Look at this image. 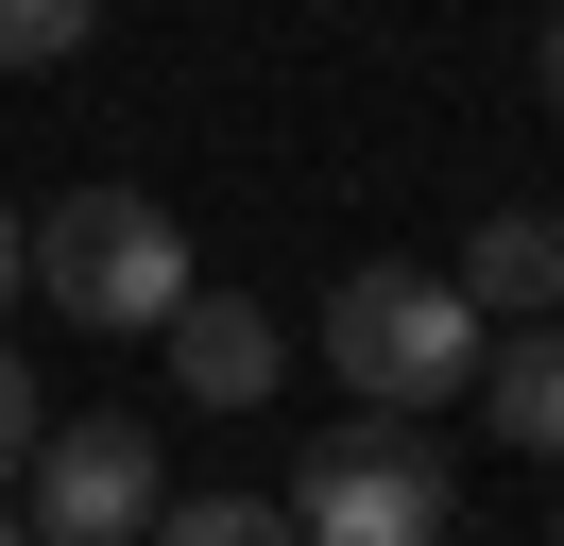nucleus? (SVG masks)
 Wrapping results in <instances>:
<instances>
[{"instance_id":"f257e3e1","label":"nucleus","mask_w":564,"mask_h":546,"mask_svg":"<svg viewBox=\"0 0 564 546\" xmlns=\"http://www.w3.org/2000/svg\"><path fill=\"white\" fill-rule=\"evenodd\" d=\"M479 341H496V307L462 291V273H427V256H359L343 291H325V359H343V393L359 410H462L479 393Z\"/></svg>"},{"instance_id":"f03ea898","label":"nucleus","mask_w":564,"mask_h":546,"mask_svg":"<svg viewBox=\"0 0 564 546\" xmlns=\"http://www.w3.org/2000/svg\"><path fill=\"white\" fill-rule=\"evenodd\" d=\"M188 291H206V273H188V222H172L154 188H69V205H35V307H69L86 341H154Z\"/></svg>"},{"instance_id":"7ed1b4c3","label":"nucleus","mask_w":564,"mask_h":546,"mask_svg":"<svg viewBox=\"0 0 564 546\" xmlns=\"http://www.w3.org/2000/svg\"><path fill=\"white\" fill-rule=\"evenodd\" d=\"M291 529H308V546H445L462 529V478H445V444H427L411 410H359V427L308 444Z\"/></svg>"},{"instance_id":"20e7f679","label":"nucleus","mask_w":564,"mask_h":546,"mask_svg":"<svg viewBox=\"0 0 564 546\" xmlns=\"http://www.w3.org/2000/svg\"><path fill=\"white\" fill-rule=\"evenodd\" d=\"M154 512H172V461H154V427H120V410H86V427H35V461H18V529H35V546H138Z\"/></svg>"},{"instance_id":"39448f33","label":"nucleus","mask_w":564,"mask_h":546,"mask_svg":"<svg viewBox=\"0 0 564 546\" xmlns=\"http://www.w3.org/2000/svg\"><path fill=\"white\" fill-rule=\"evenodd\" d=\"M154 341H172V393H188V410H257V393L291 375L274 307H240V291H188V307H172Z\"/></svg>"},{"instance_id":"423d86ee","label":"nucleus","mask_w":564,"mask_h":546,"mask_svg":"<svg viewBox=\"0 0 564 546\" xmlns=\"http://www.w3.org/2000/svg\"><path fill=\"white\" fill-rule=\"evenodd\" d=\"M462 291L513 307V325H547V307H564V222H547V205H496V222L462 239Z\"/></svg>"},{"instance_id":"0eeeda50","label":"nucleus","mask_w":564,"mask_h":546,"mask_svg":"<svg viewBox=\"0 0 564 546\" xmlns=\"http://www.w3.org/2000/svg\"><path fill=\"white\" fill-rule=\"evenodd\" d=\"M479 427H513L530 461H564V325H513V341H479Z\"/></svg>"},{"instance_id":"6e6552de","label":"nucleus","mask_w":564,"mask_h":546,"mask_svg":"<svg viewBox=\"0 0 564 546\" xmlns=\"http://www.w3.org/2000/svg\"><path fill=\"white\" fill-rule=\"evenodd\" d=\"M138 546H308V529H291V495H172Z\"/></svg>"},{"instance_id":"1a4fd4ad","label":"nucleus","mask_w":564,"mask_h":546,"mask_svg":"<svg viewBox=\"0 0 564 546\" xmlns=\"http://www.w3.org/2000/svg\"><path fill=\"white\" fill-rule=\"evenodd\" d=\"M104 34V0H0V68H69Z\"/></svg>"},{"instance_id":"9d476101","label":"nucleus","mask_w":564,"mask_h":546,"mask_svg":"<svg viewBox=\"0 0 564 546\" xmlns=\"http://www.w3.org/2000/svg\"><path fill=\"white\" fill-rule=\"evenodd\" d=\"M35 427H52V393H35V359L0 341V495H18V461H35Z\"/></svg>"},{"instance_id":"9b49d317","label":"nucleus","mask_w":564,"mask_h":546,"mask_svg":"<svg viewBox=\"0 0 564 546\" xmlns=\"http://www.w3.org/2000/svg\"><path fill=\"white\" fill-rule=\"evenodd\" d=\"M35 291V222H18V205H0V307Z\"/></svg>"},{"instance_id":"f8f14e48","label":"nucleus","mask_w":564,"mask_h":546,"mask_svg":"<svg viewBox=\"0 0 564 546\" xmlns=\"http://www.w3.org/2000/svg\"><path fill=\"white\" fill-rule=\"evenodd\" d=\"M530 86H547V102H564V18H547V52H530Z\"/></svg>"},{"instance_id":"ddd939ff","label":"nucleus","mask_w":564,"mask_h":546,"mask_svg":"<svg viewBox=\"0 0 564 546\" xmlns=\"http://www.w3.org/2000/svg\"><path fill=\"white\" fill-rule=\"evenodd\" d=\"M0 546H35V529H18V512H0Z\"/></svg>"},{"instance_id":"4468645a","label":"nucleus","mask_w":564,"mask_h":546,"mask_svg":"<svg viewBox=\"0 0 564 546\" xmlns=\"http://www.w3.org/2000/svg\"><path fill=\"white\" fill-rule=\"evenodd\" d=\"M547 546H564V529H547Z\"/></svg>"}]
</instances>
